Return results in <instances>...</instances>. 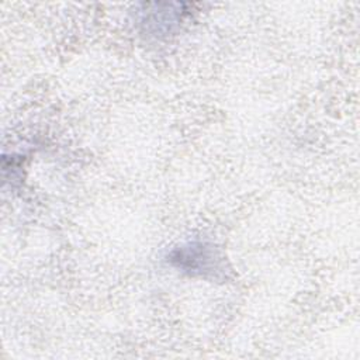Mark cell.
<instances>
[{
	"label": "cell",
	"instance_id": "cell-1",
	"mask_svg": "<svg viewBox=\"0 0 360 360\" xmlns=\"http://www.w3.org/2000/svg\"><path fill=\"white\" fill-rule=\"evenodd\" d=\"M219 255L215 246L202 242H190L174 249L170 255V263L188 274L205 276L218 270Z\"/></svg>",
	"mask_w": 360,
	"mask_h": 360
}]
</instances>
